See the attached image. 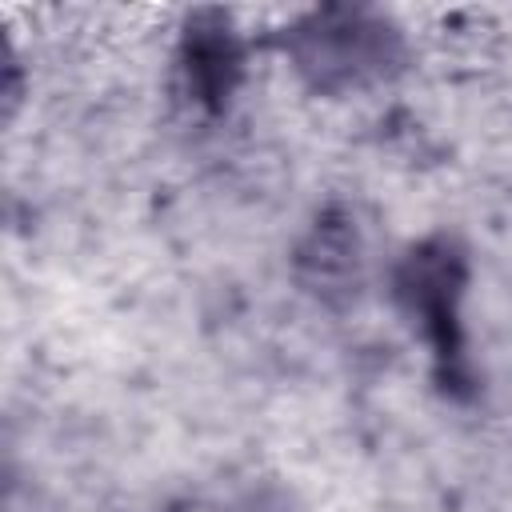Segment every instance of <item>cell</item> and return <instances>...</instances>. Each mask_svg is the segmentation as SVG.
Instances as JSON below:
<instances>
[{"label":"cell","mask_w":512,"mask_h":512,"mask_svg":"<svg viewBox=\"0 0 512 512\" xmlns=\"http://www.w3.org/2000/svg\"><path fill=\"white\" fill-rule=\"evenodd\" d=\"M292 276L316 304L340 308L356 300L364 284V236L348 208L328 204L316 212L292 252Z\"/></svg>","instance_id":"cell-4"},{"label":"cell","mask_w":512,"mask_h":512,"mask_svg":"<svg viewBox=\"0 0 512 512\" xmlns=\"http://www.w3.org/2000/svg\"><path fill=\"white\" fill-rule=\"evenodd\" d=\"M280 48L296 76L324 96L384 84L408 60L404 32L384 12L364 4H324L304 12L292 28H284Z\"/></svg>","instance_id":"cell-1"},{"label":"cell","mask_w":512,"mask_h":512,"mask_svg":"<svg viewBox=\"0 0 512 512\" xmlns=\"http://www.w3.org/2000/svg\"><path fill=\"white\" fill-rule=\"evenodd\" d=\"M468 252L460 248L456 236H424L416 240L392 272V296L404 308V316L420 328L428 352H432V372L436 384L468 400L476 392V372L468 356V332H464V296H468Z\"/></svg>","instance_id":"cell-2"},{"label":"cell","mask_w":512,"mask_h":512,"mask_svg":"<svg viewBox=\"0 0 512 512\" xmlns=\"http://www.w3.org/2000/svg\"><path fill=\"white\" fill-rule=\"evenodd\" d=\"M228 512H300V500H296V492L292 488H284V484H256V488H248Z\"/></svg>","instance_id":"cell-5"},{"label":"cell","mask_w":512,"mask_h":512,"mask_svg":"<svg viewBox=\"0 0 512 512\" xmlns=\"http://www.w3.org/2000/svg\"><path fill=\"white\" fill-rule=\"evenodd\" d=\"M244 40L224 8H196L180 24L176 72L188 100L204 112H224L244 84Z\"/></svg>","instance_id":"cell-3"}]
</instances>
